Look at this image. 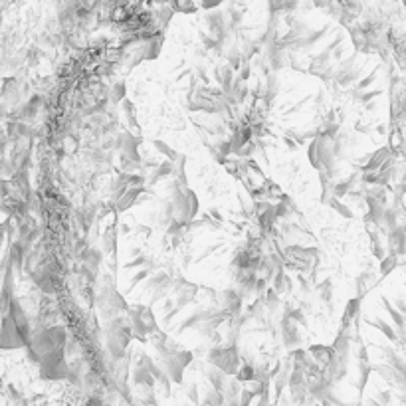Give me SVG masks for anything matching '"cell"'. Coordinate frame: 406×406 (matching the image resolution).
Wrapping results in <instances>:
<instances>
[{
    "label": "cell",
    "instance_id": "cell-1",
    "mask_svg": "<svg viewBox=\"0 0 406 406\" xmlns=\"http://www.w3.org/2000/svg\"><path fill=\"white\" fill-rule=\"evenodd\" d=\"M214 80L220 85V89L226 93V91H230V87H232V83L236 80V76H234V70H232L228 64H222V66H216V70H214Z\"/></svg>",
    "mask_w": 406,
    "mask_h": 406
},
{
    "label": "cell",
    "instance_id": "cell-2",
    "mask_svg": "<svg viewBox=\"0 0 406 406\" xmlns=\"http://www.w3.org/2000/svg\"><path fill=\"white\" fill-rule=\"evenodd\" d=\"M309 355L315 359V363L321 366H327L331 361H333V357H335V351H333V347H323V345H315V347H311L309 349Z\"/></svg>",
    "mask_w": 406,
    "mask_h": 406
},
{
    "label": "cell",
    "instance_id": "cell-3",
    "mask_svg": "<svg viewBox=\"0 0 406 406\" xmlns=\"http://www.w3.org/2000/svg\"><path fill=\"white\" fill-rule=\"evenodd\" d=\"M366 323L368 325H372L374 329H378L388 341H392V343H396L398 345V335H396V329H394V325H390V323H386L384 319H366Z\"/></svg>",
    "mask_w": 406,
    "mask_h": 406
},
{
    "label": "cell",
    "instance_id": "cell-4",
    "mask_svg": "<svg viewBox=\"0 0 406 406\" xmlns=\"http://www.w3.org/2000/svg\"><path fill=\"white\" fill-rule=\"evenodd\" d=\"M141 192H143V186H133V188H127V192L123 194L121 198H119V202H117V210H119V212H123V210L131 208L133 204L137 202V198L141 196Z\"/></svg>",
    "mask_w": 406,
    "mask_h": 406
},
{
    "label": "cell",
    "instance_id": "cell-5",
    "mask_svg": "<svg viewBox=\"0 0 406 406\" xmlns=\"http://www.w3.org/2000/svg\"><path fill=\"white\" fill-rule=\"evenodd\" d=\"M153 147H155L161 155H164L168 161H172V162L178 161V153H176L174 149H170V147H168L164 141H161V139H155V141H153Z\"/></svg>",
    "mask_w": 406,
    "mask_h": 406
},
{
    "label": "cell",
    "instance_id": "cell-6",
    "mask_svg": "<svg viewBox=\"0 0 406 406\" xmlns=\"http://www.w3.org/2000/svg\"><path fill=\"white\" fill-rule=\"evenodd\" d=\"M83 260H85V266L87 268H97V264L101 262V254L95 250V248H87L85 250V254H83Z\"/></svg>",
    "mask_w": 406,
    "mask_h": 406
},
{
    "label": "cell",
    "instance_id": "cell-7",
    "mask_svg": "<svg viewBox=\"0 0 406 406\" xmlns=\"http://www.w3.org/2000/svg\"><path fill=\"white\" fill-rule=\"evenodd\" d=\"M327 204H331L341 216H345V218H353V212H351V208L349 206H345V204H341L339 202V198L337 196H331L329 200H327Z\"/></svg>",
    "mask_w": 406,
    "mask_h": 406
},
{
    "label": "cell",
    "instance_id": "cell-8",
    "mask_svg": "<svg viewBox=\"0 0 406 406\" xmlns=\"http://www.w3.org/2000/svg\"><path fill=\"white\" fill-rule=\"evenodd\" d=\"M103 248H105L107 254H115V230H113V228H109V230L105 232V236H103Z\"/></svg>",
    "mask_w": 406,
    "mask_h": 406
},
{
    "label": "cell",
    "instance_id": "cell-9",
    "mask_svg": "<svg viewBox=\"0 0 406 406\" xmlns=\"http://www.w3.org/2000/svg\"><path fill=\"white\" fill-rule=\"evenodd\" d=\"M394 268H396V258H394V256H390V258H384V260H382V264H380L378 272H380V276L384 278V276H388V274H390Z\"/></svg>",
    "mask_w": 406,
    "mask_h": 406
},
{
    "label": "cell",
    "instance_id": "cell-10",
    "mask_svg": "<svg viewBox=\"0 0 406 406\" xmlns=\"http://www.w3.org/2000/svg\"><path fill=\"white\" fill-rule=\"evenodd\" d=\"M123 89H125L123 83H117V85H115V93H113V99H115V101H121L123 97H125V91H123Z\"/></svg>",
    "mask_w": 406,
    "mask_h": 406
},
{
    "label": "cell",
    "instance_id": "cell-11",
    "mask_svg": "<svg viewBox=\"0 0 406 406\" xmlns=\"http://www.w3.org/2000/svg\"><path fill=\"white\" fill-rule=\"evenodd\" d=\"M188 396H190V400L192 402H198V392H196V384H190L188 386V392H186Z\"/></svg>",
    "mask_w": 406,
    "mask_h": 406
}]
</instances>
